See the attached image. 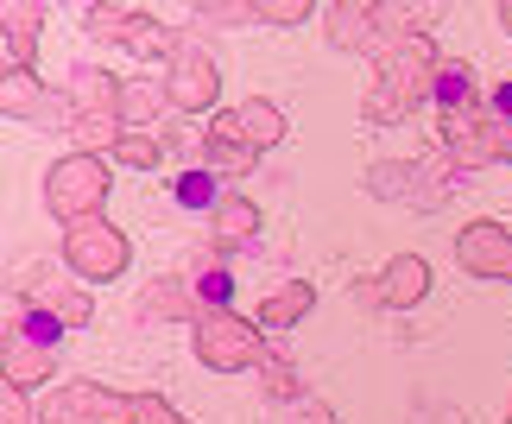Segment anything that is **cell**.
Listing matches in <instances>:
<instances>
[{"label":"cell","instance_id":"6da1fadb","mask_svg":"<svg viewBox=\"0 0 512 424\" xmlns=\"http://www.w3.org/2000/svg\"><path fill=\"white\" fill-rule=\"evenodd\" d=\"M437 45L430 38H392L373 57V89L361 95V121L367 127H405L411 114L430 102V76H437Z\"/></svg>","mask_w":512,"mask_h":424},{"label":"cell","instance_id":"7a4b0ae2","mask_svg":"<svg viewBox=\"0 0 512 424\" xmlns=\"http://www.w3.org/2000/svg\"><path fill=\"white\" fill-rule=\"evenodd\" d=\"M367 197H380V203H411V209H443L449 203V190H456V165L443 159H380V165H367Z\"/></svg>","mask_w":512,"mask_h":424},{"label":"cell","instance_id":"3957f363","mask_svg":"<svg viewBox=\"0 0 512 424\" xmlns=\"http://www.w3.org/2000/svg\"><path fill=\"white\" fill-rule=\"evenodd\" d=\"M108 203V159H95V152H64L51 171H45V209L64 228L102 216Z\"/></svg>","mask_w":512,"mask_h":424},{"label":"cell","instance_id":"277c9868","mask_svg":"<svg viewBox=\"0 0 512 424\" xmlns=\"http://www.w3.org/2000/svg\"><path fill=\"white\" fill-rule=\"evenodd\" d=\"M190 342H196V361L215 374H241V368L266 361V330L253 317H234V311H203L190 323Z\"/></svg>","mask_w":512,"mask_h":424},{"label":"cell","instance_id":"5b68a950","mask_svg":"<svg viewBox=\"0 0 512 424\" xmlns=\"http://www.w3.org/2000/svg\"><path fill=\"white\" fill-rule=\"evenodd\" d=\"M127 260H133V241L121 235V222H108V216H89V222H76L64 228V266L83 285H108V279H121L127 273Z\"/></svg>","mask_w":512,"mask_h":424},{"label":"cell","instance_id":"8992f818","mask_svg":"<svg viewBox=\"0 0 512 424\" xmlns=\"http://www.w3.org/2000/svg\"><path fill=\"white\" fill-rule=\"evenodd\" d=\"M26 304H38V311H51L64 330H89V317H95V298H89V285L70 273V266H32L26 273Z\"/></svg>","mask_w":512,"mask_h":424},{"label":"cell","instance_id":"52a82bcc","mask_svg":"<svg viewBox=\"0 0 512 424\" xmlns=\"http://www.w3.org/2000/svg\"><path fill=\"white\" fill-rule=\"evenodd\" d=\"M437 133H443V159L456 171H481L506 159V140H512V127H500L494 114H456V121H437Z\"/></svg>","mask_w":512,"mask_h":424},{"label":"cell","instance_id":"ba28073f","mask_svg":"<svg viewBox=\"0 0 512 424\" xmlns=\"http://www.w3.org/2000/svg\"><path fill=\"white\" fill-rule=\"evenodd\" d=\"M456 266L468 279H512V228L506 222H468L456 235Z\"/></svg>","mask_w":512,"mask_h":424},{"label":"cell","instance_id":"9c48e42d","mask_svg":"<svg viewBox=\"0 0 512 424\" xmlns=\"http://www.w3.org/2000/svg\"><path fill=\"white\" fill-rule=\"evenodd\" d=\"M165 89H171V108H184V114H209V108H215V95H222V70H215V57H209V51L184 45V51L171 57Z\"/></svg>","mask_w":512,"mask_h":424},{"label":"cell","instance_id":"30bf717a","mask_svg":"<svg viewBox=\"0 0 512 424\" xmlns=\"http://www.w3.org/2000/svg\"><path fill=\"white\" fill-rule=\"evenodd\" d=\"M203 165L215 171V178H247V171L260 165V152H253L247 133H241V108L209 114V127H203Z\"/></svg>","mask_w":512,"mask_h":424},{"label":"cell","instance_id":"8fae6325","mask_svg":"<svg viewBox=\"0 0 512 424\" xmlns=\"http://www.w3.org/2000/svg\"><path fill=\"white\" fill-rule=\"evenodd\" d=\"M430 108H437V121H456V114H487V89L475 83V64L443 57L437 76H430Z\"/></svg>","mask_w":512,"mask_h":424},{"label":"cell","instance_id":"7c38bea8","mask_svg":"<svg viewBox=\"0 0 512 424\" xmlns=\"http://www.w3.org/2000/svg\"><path fill=\"white\" fill-rule=\"evenodd\" d=\"M323 32L336 38V51H361V57H373V51H386L380 45V26H373V0H336V7H323Z\"/></svg>","mask_w":512,"mask_h":424},{"label":"cell","instance_id":"4fadbf2b","mask_svg":"<svg viewBox=\"0 0 512 424\" xmlns=\"http://www.w3.org/2000/svg\"><path fill=\"white\" fill-rule=\"evenodd\" d=\"M373 285H380L386 311H418V304L430 298V260L424 254H399V260H386V273Z\"/></svg>","mask_w":512,"mask_h":424},{"label":"cell","instance_id":"5bb4252c","mask_svg":"<svg viewBox=\"0 0 512 424\" xmlns=\"http://www.w3.org/2000/svg\"><path fill=\"white\" fill-rule=\"evenodd\" d=\"M310 304H317V285H310V279H279V285L260 298L253 323H260V330H291V323L310 317Z\"/></svg>","mask_w":512,"mask_h":424},{"label":"cell","instance_id":"9a60e30c","mask_svg":"<svg viewBox=\"0 0 512 424\" xmlns=\"http://www.w3.org/2000/svg\"><path fill=\"white\" fill-rule=\"evenodd\" d=\"M437 19H443L437 0H373V26L386 32V45L392 38H430Z\"/></svg>","mask_w":512,"mask_h":424},{"label":"cell","instance_id":"2e32d148","mask_svg":"<svg viewBox=\"0 0 512 424\" xmlns=\"http://www.w3.org/2000/svg\"><path fill=\"white\" fill-rule=\"evenodd\" d=\"M38 19H45V13H38L32 0H26V7L13 0V7L0 13V45H7V70H32V57H38Z\"/></svg>","mask_w":512,"mask_h":424},{"label":"cell","instance_id":"e0dca14e","mask_svg":"<svg viewBox=\"0 0 512 424\" xmlns=\"http://www.w3.org/2000/svg\"><path fill=\"white\" fill-rule=\"evenodd\" d=\"M165 108H171L165 76H127V83H121V121L127 127H152Z\"/></svg>","mask_w":512,"mask_h":424},{"label":"cell","instance_id":"ac0fdd59","mask_svg":"<svg viewBox=\"0 0 512 424\" xmlns=\"http://www.w3.org/2000/svg\"><path fill=\"white\" fill-rule=\"evenodd\" d=\"M222 178H215L209 165H196V171H177L171 178V203L177 209H190V216H215V209H222Z\"/></svg>","mask_w":512,"mask_h":424},{"label":"cell","instance_id":"d6986e66","mask_svg":"<svg viewBox=\"0 0 512 424\" xmlns=\"http://www.w3.org/2000/svg\"><path fill=\"white\" fill-rule=\"evenodd\" d=\"M140 317H190V323H196V317H203V298H196L184 279H171V273H165V279H152V285H146Z\"/></svg>","mask_w":512,"mask_h":424},{"label":"cell","instance_id":"ffe728a7","mask_svg":"<svg viewBox=\"0 0 512 424\" xmlns=\"http://www.w3.org/2000/svg\"><path fill=\"white\" fill-rule=\"evenodd\" d=\"M121 51H133V57H177V51H184V38H177L171 26H159L152 13H140V7H133L127 32H121Z\"/></svg>","mask_w":512,"mask_h":424},{"label":"cell","instance_id":"44dd1931","mask_svg":"<svg viewBox=\"0 0 512 424\" xmlns=\"http://www.w3.org/2000/svg\"><path fill=\"white\" fill-rule=\"evenodd\" d=\"M7 342H38V349H57V342H64V323H57L51 311H38V304H26V298H13Z\"/></svg>","mask_w":512,"mask_h":424},{"label":"cell","instance_id":"7402d4cb","mask_svg":"<svg viewBox=\"0 0 512 424\" xmlns=\"http://www.w3.org/2000/svg\"><path fill=\"white\" fill-rule=\"evenodd\" d=\"M241 133H247V146L253 152H266V146H279L291 121H285V108L279 102H266V95H253V102H241Z\"/></svg>","mask_w":512,"mask_h":424},{"label":"cell","instance_id":"603a6c76","mask_svg":"<svg viewBox=\"0 0 512 424\" xmlns=\"http://www.w3.org/2000/svg\"><path fill=\"white\" fill-rule=\"evenodd\" d=\"M57 374V349H38V342H7V387H38V380Z\"/></svg>","mask_w":512,"mask_h":424},{"label":"cell","instance_id":"cb8c5ba5","mask_svg":"<svg viewBox=\"0 0 512 424\" xmlns=\"http://www.w3.org/2000/svg\"><path fill=\"white\" fill-rule=\"evenodd\" d=\"M209 228H215V241H253V235H260V203H253V197H234V190H228L222 209L209 216Z\"/></svg>","mask_w":512,"mask_h":424},{"label":"cell","instance_id":"d4e9b609","mask_svg":"<svg viewBox=\"0 0 512 424\" xmlns=\"http://www.w3.org/2000/svg\"><path fill=\"white\" fill-rule=\"evenodd\" d=\"M190 292L203 298V311H228V298H234V279H228V266H215V260H196V273H190Z\"/></svg>","mask_w":512,"mask_h":424},{"label":"cell","instance_id":"484cf974","mask_svg":"<svg viewBox=\"0 0 512 424\" xmlns=\"http://www.w3.org/2000/svg\"><path fill=\"white\" fill-rule=\"evenodd\" d=\"M260 387H266V399H304V380H298V368H291L285 355L260 361Z\"/></svg>","mask_w":512,"mask_h":424},{"label":"cell","instance_id":"4316f807","mask_svg":"<svg viewBox=\"0 0 512 424\" xmlns=\"http://www.w3.org/2000/svg\"><path fill=\"white\" fill-rule=\"evenodd\" d=\"M127 19H133V7H114V0H95V7H83V26H89L95 38H114V45H121Z\"/></svg>","mask_w":512,"mask_h":424},{"label":"cell","instance_id":"83f0119b","mask_svg":"<svg viewBox=\"0 0 512 424\" xmlns=\"http://www.w3.org/2000/svg\"><path fill=\"white\" fill-rule=\"evenodd\" d=\"M114 159L133 165V171H152V165L165 159V140H152V133H127V140L114 146Z\"/></svg>","mask_w":512,"mask_h":424},{"label":"cell","instance_id":"f1b7e54d","mask_svg":"<svg viewBox=\"0 0 512 424\" xmlns=\"http://www.w3.org/2000/svg\"><path fill=\"white\" fill-rule=\"evenodd\" d=\"M310 13V0H260V26H304Z\"/></svg>","mask_w":512,"mask_h":424},{"label":"cell","instance_id":"f546056e","mask_svg":"<svg viewBox=\"0 0 512 424\" xmlns=\"http://www.w3.org/2000/svg\"><path fill=\"white\" fill-rule=\"evenodd\" d=\"M38 424H83V406H76V387H57L45 406H38Z\"/></svg>","mask_w":512,"mask_h":424},{"label":"cell","instance_id":"4dcf8cb0","mask_svg":"<svg viewBox=\"0 0 512 424\" xmlns=\"http://www.w3.org/2000/svg\"><path fill=\"white\" fill-rule=\"evenodd\" d=\"M133 424H190V418H177L171 399H159V393H133Z\"/></svg>","mask_w":512,"mask_h":424},{"label":"cell","instance_id":"1f68e13d","mask_svg":"<svg viewBox=\"0 0 512 424\" xmlns=\"http://www.w3.org/2000/svg\"><path fill=\"white\" fill-rule=\"evenodd\" d=\"M0 424H38V418L26 412V393H19V387L0 393Z\"/></svg>","mask_w":512,"mask_h":424},{"label":"cell","instance_id":"d6a6232c","mask_svg":"<svg viewBox=\"0 0 512 424\" xmlns=\"http://www.w3.org/2000/svg\"><path fill=\"white\" fill-rule=\"evenodd\" d=\"M487 114H494L500 127H512V83H494V89H487Z\"/></svg>","mask_w":512,"mask_h":424},{"label":"cell","instance_id":"836d02e7","mask_svg":"<svg viewBox=\"0 0 512 424\" xmlns=\"http://www.w3.org/2000/svg\"><path fill=\"white\" fill-rule=\"evenodd\" d=\"M298 424H336V412H329L323 399H304V406H298Z\"/></svg>","mask_w":512,"mask_h":424},{"label":"cell","instance_id":"e575fe53","mask_svg":"<svg viewBox=\"0 0 512 424\" xmlns=\"http://www.w3.org/2000/svg\"><path fill=\"white\" fill-rule=\"evenodd\" d=\"M418 424H468L456 406H430V412H418Z\"/></svg>","mask_w":512,"mask_h":424},{"label":"cell","instance_id":"d590c367","mask_svg":"<svg viewBox=\"0 0 512 424\" xmlns=\"http://www.w3.org/2000/svg\"><path fill=\"white\" fill-rule=\"evenodd\" d=\"M500 26H506V32H512V0H500Z\"/></svg>","mask_w":512,"mask_h":424},{"label":"cell","instance_id":"8d00e7d4","mask_svg":"<svg viewBox=\"0 0 512 424\" xmlns=\"http://www.w3.org/2000/svg\"><path fill=\"white\" fill-rule=\"evenodd\" d=\"M506 165H512V140H506Z\"/></svg>","mask_w":512,"mask_h":424},{"label":"cell","instance_id":"74e56055","mask_svg":"<svg viewBox=\"0 0 512 424\" xmlns=\"http://www.w3.org/2000/svg\"><path fill=\"white\" fill-rule=\"evenodd\" d=\"M506 424H512V412H506Z\"/></svg>","mask_w":512,"mask_h":424}]
</instances>
